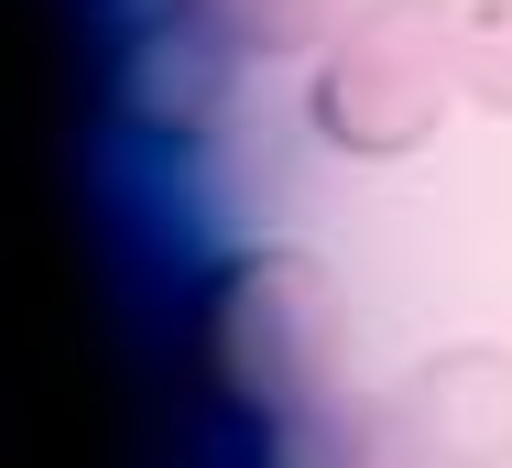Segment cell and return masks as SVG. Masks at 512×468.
<instances>
[{"label":"cell","mask_w":512,"mask_h":468,"mask_svg":"<svg viewBox=\"0 0 512 468\" xmlns=\"http://www.w3.org/2000/svg\"><path fill=\"white\" fill-rule=\"evenodd\" d=\"M469 98L512 120V0H469Z\"/></svg>","instance_id":"cell-7"},{"label":"cell","mask_w":512,"mask_h":468,"mask_svg":"<svg viewBox=\"0 0 512 468\" xmlns=\"http://www.w3.org/2000/svg\"><path fill=\"white\" fill-rule=\"evenodd\" d=\"M186 371L218 403L229 447L262 425H295L306 403L349 392V305L306 251H229L207 262V283L186 294Z\"/></svg>","instance_id":"cell-1"},{"label":"cell","mask_w":512,"mask_h":468,"mask_svg":"<svg viewBox=\"0 0 512 468\" xmlns=\"http://www.w3.org/2000/svg\"><path fill=\"white\" fill-rule=\"evenodd\" d=\"M229 458L240 468H425L414 436H404V414H393V403H360V392H327V403H306L295 425L240 436Z\"/></svg>","instance_id":"cell-4"},{"label":"cell","mask_w":512,"mask_h":468,"mask_svg":"<svg viewBox=\"0 0 512 468\" xmlns=\"http://www.w3.org/2000/svg\"><path fill=\"white\" fill-rule=\"evenodd\" d=\"M393 414L425 468H512V349H491V338L425 349L393 392Z\"/></svg>","instance_id":"cell-3"},{"label":"cell","mask_w":512,"mask_h":468,"mask_svg":"<svg viewBox=\"0 0 512 468\" xmlns=\"http://www.w3.org/2000/svg\"><path fill=\"white\" fill-rule=\"evenodd\" d=\"M229 88V44H207L197 22H175V33H142L131 44V120L142 131H164V142H186L207 109Z\"/></svg>","instance_id":"cell-5"},{"label":"cell","mask_w":512,"mask_h":468,"mask_svg":"<svg viewBox=\"0 0 512 468\" xmlns=\"http://www.w3.org/2000/svg\"><path fill=\"white\" fill-rule=\"evenodd\" d=\"M469 98V0H349L306 66V131L349 164H404Z\"/></svg>","instance_id":"cell-2"},{"label":"cell","mask_w":512,"mask_h":468,"mask_svg":"<svg viewBox=\"0 0 512 468\" xmlns=\"http://www.w3.org/2000/svg\"><path fill=\"white\" fill-rule=\"evenodd\" d=\"M175 22H197L229 55H316L349 11L338 0H175Z\"/></svg>","instance_id":"cell-6"}]
</instances>
